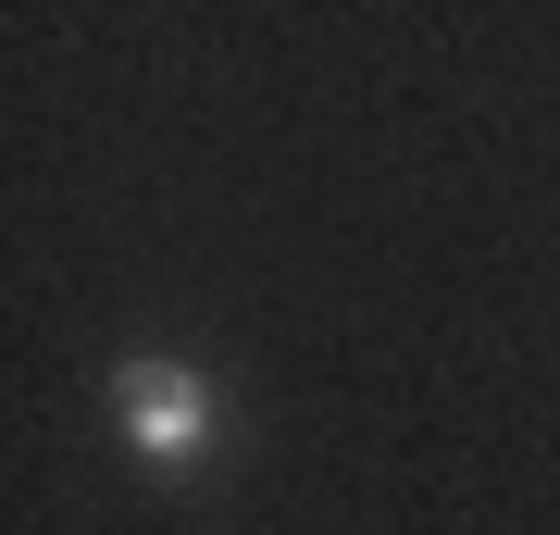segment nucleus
<instances>
[{
  "label": "nucleus",
  "mask_w": 560,
  "mask_h": 535,
  "mask_svg": "<svg viewBox=\"0 0 560 535\" xmlns=\"http://www.w3.org/2000/svg\"><path fill=\"white\" fill-rule=\"evenodd\" d=\"M113 423H125V449H138L150 474H187V461L224 437V398H212V374L138 349V361H113Z\"/></svg>",
  "instance_id": "nucleus-1"
}]
</instances>
